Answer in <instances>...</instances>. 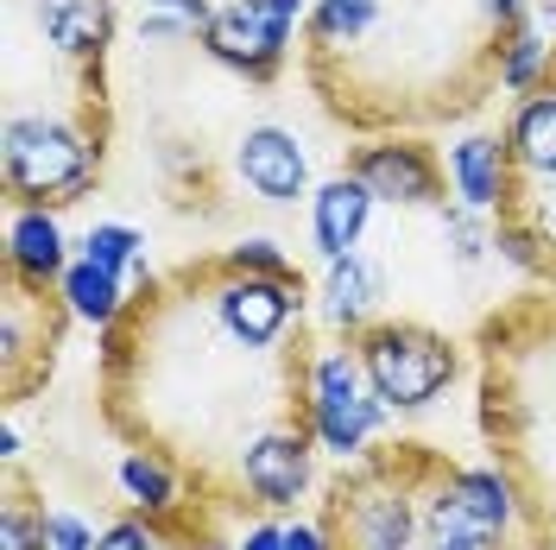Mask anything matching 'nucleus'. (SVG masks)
I'll return each instance as SVG.
<instances>
[{
    "label": "nucleus",
    "instance_id": "nucleus-1",
    "mask_svg": "<svg viewBox=\"0 0 556 550\" xmlns=\"http://www.w3.org/2000/svg\"><path fill=\"white\" fill-rule=\"evenodd\" d=\"M538 0H311L298 64L348 134H430L506 96V51Z\"/></svg>",
    "mask_w": 556,
    "mask_h": 550
},
{
    "label": "nucleus",
    "instance_id": "nucleus-2",
    "mask_svg": "<svg viewBox=\"0 0 556 550\" xmlns=\"http://www.w3.org/2000/svg\"><path fill=\"white\" fill-rule=\"evenodd\" d=\"M114 0H7L0 190L13 209H70L108 172Z\"/></svg>",
    "mask_w": 556,
    "mask_h": 550
},
{
    "label": "nucleus",
    "instance_id": "nucleus-3",
    "mask_svg": "<svg viewBox=\"0 0 556 550\" xmlns=\"http://www.w3.org/2000/svg\"><path fill=\"white\" fill-rule=\"evenodd\" d=\"M500 146H506V190L493 209V247L525 278L556 285V51L544 76L513 96Z\"/></svg>",
    "mask_w": 556,
    "mask_h": 550
},
{
    "label": "nucleus",
    "instance_id": "nucleus-4",
    "mask_svg": "<svg viewBox=\"0 0 556 550\" xmlns=\"http://www.w3.org/2000/svg\"><path fill=\"white\" fill-rule=\"evenodd\" d=\"M348 342H354L361 367H367V386L380 392L386 412H424L462 374V348L443 329L417 323V316H380V323L354 329Z\"/></svg>",
    "mask_w": 556,
    "mask_h": 550
},
{
    "label": "nucleus",
    "instance_id": "nucleus-5",
    "mask_svg": "<svg viewBox=\"0 0 556 550\" xmlns=\"http://www.w3.org/2000/svg\"><path fill=\"white\" fill-rule=\"evenodd\" d=\"M70 316L76 310L64 304V291L7 273V304H0V392H7V405H26L33 392H45Z\"/></svg>",
    "mask_w": 556,
    "mask_h": 550
},
{
    "label": "nucleus",
    "instance_id": "nucleus-6",
    "mask_svg": "<svg viewBox=\"0 0 556 550\" xmlns=\"http://www.w3.org/2000/svg\"><path fill=\"white\" fill-rule=\"evenodd\" d=\"M304 13H311V0H222L197 45L222 70H235L241 83L273 89L278 76H285L291 33L304 26Z\"/></svg>",
    "mask_w": 556,
    "mask_h": 550
},
{
    "label": "nucleus",
    "instance_id": "nucleus-7",
    "mask_svg": "<svg viewBox=\"0 0 556 550\" xmlns=\"http://www.w3.org/2000/svg\"><path fill=\"white\" fill-rule=\"evenodd\" d=\"M311 412H316V443L329 455H342V462H361L367 443L380 437L386 405H380V392L367 386V367H361L354 342H336L316 354Z\"/></svg>",
    "mask_w": 556,
    "mask_h": 550
},
{
    "label": "nucleus",
    "instance_id": "nucleus-8",
    "mask_svg": "<svg viewBox=\"0 0 556 550\" xmlns=\"http://www.w3.org/2000/svg\"><path fill=\"white\" fill-rule=\"evenodd\" d=\"M367 190L374 203H392V209H450V172L437 159V146L424 134H380V139H361L348 146V165Z\"/></svg>",
    "mask_w": 556,
    "mask_h": 550
},
{
    "label": "nucleus",
    "instance_id": "nucleus-9",
    "mask_svg": "<svg viewBox=\"0 0 556 550\" xmlns=\"http://www.w3.org/2000/svg\"><path fill=\"white\" fill-rule=\"evenodd\" d=\"M235 177L273 209H291L298 197H316L304 139L285 134V127H273V121H260V127H247V134L235 139Z\"/></svg>",
    "mask_w": 556,
    "mask_h": 550
},
{
    "label": "nucleus",
    "instance_id": "nucleus-10",
    "mask_svg": "<svg viewBox=\"0 0 556 550\" xmlns=\"http://www.w3.org/2000/svg\"><path fill=\"white\" fill-rule=\"evenodd\" d=\"M367 222H374V190H367L354 172H336L311 197V241H316L323 260H348V253H361Z\"/></svg>",
    "mask_w": 556,
    "mask_h": 550
},
{
    "label": "nucleus",
    "instance_id": "nucleus-11",
    "mask_svg": "<svg viewBox=\"0 0 556 550\" xmlns=\"http://www.w3.org/2000/svg\"><path fill=\"white\" fill-rule=\"evenodd\" d=\"M386 298H392V273H386L374 253L329 260V273H323V310H329V323H336L342 336L367 329V323H380Z\"/></svg>",
    "mask_w": 556,
    "mask_h": 550
},
{
    "label": "nucleus",
    "instance_id": "nucleus-12",
    "mask_svg": "<svg viewBox=\"0 0 556 550\" xmlns=\"http://www.w3.org/2000/svg\"><path fill=\"white\" fill-rule=\"evenodd\" d=\"M7 273L33 278V285H64V235L51 222V209H13L7 222Z\"/></svg>",
    "mask_w": 556,
    "mask_h": 550
},
{
    "label": "nucleus",
    "instance_id": "nucleus-13",
    "mask_svg": "<svg viewBox=\"0 0 556 550\" xmlns=\"http://www.w3.org/2000/svg\"><path fill=\"white\" fill-rule=\"evenodd\" d=\"M450 184H455V197H462V209L493 215V209H500V190H506V146H500V134L455 139L450 146Z\"/></svg>",
    "mask_w": 556,
    "mask_h": 550
},
{
    "label": "nucleus",
    "instance_id": "nucleus-14",
    "mask_svg": "<svg viewBox=\"0 0 556 550\" xmlns=\"http://www.w3.org/2000/svg\"><path fill=\"white\" fill-rule=\"evenodd\" d=\"M121 487H127V507H134L139 518H159V513H172V507L190 500L184 475H177L165 455H146V449H127V462H121Z\"/></svg>",
    "mask_w": 556,
    "mask_h": 550
},
{
    "label": "nucleus",
    "instance_id": "nucleus-15",
    "mask_svg": "<svg viewBox=\"0 0 556 550\" xmlns=\"http://www.w3.org/2000/svg\"><path fill=\"white\" fill-rule=\"evenodd\" d=\"M45 500H33V482L20 462H7V507H0V550H51L45 545Z\"/></svg>",
    "mask_w": 556,
    "mask_h": 550
},
{
    "label": "nucleus",
    "instance_id": "nucleus-16",
    "mask_svg": "<svg viewBox=\"0 0 556 550\" xmlns=\"http://www.w3.org/2000/svg\"><path fill=\"white\" fill-rule=\"evenodd\" d=\"M58 291H64V304L76 310L83 323H102V329L114 323V316H121V310H127V291H121V278L102 273V266H89V260H76V266L64 273V285H58Z\"/></svg>",
    "mask_w": 556,
    "mask_h": 550
},
{
    "label": "nucleus",
    "instance_id": "nucleus-17",
    "mask_svg": "<svg viewBox=\"0 0 556 550\" xmlns=\"http://www.w3.org/2000/svg\"><path fill=\"white\" fill-rule=\"evenodd\" d=\"M83 260L102 266V273H114V278L127 273V266L146 278V235L127 228V222H96V228L83 235Z\"/></svg>",
    "mask_w": 556,
    "mask_h": 550
},
{
    "label": "nucleus",
    "instance_id": "nucleus-18",
    "mask_svg": "<svg viewBox=\"0 0 556 550\" xmlns=\"http://www.w3.org/2000/svg\"><path fill=\"white\" fill-rule=\"evenodd\" d=\"M228 260L241 266V273H260V278H304V266L273 241V235H247V241L228 247Z\"/></svg>",
    "mask_w": 556,
    "mask_h": 550
},
{
    "label": "nucleus",
    "instance_id": "nucleus-19",
    "mask_svg": "<svg viewBox=\"0 0 556 550\" xmlns=\"http://www.w3.org/2000/svg\"><path fill=\"white\" fill-rule=\"evenodd\" d=\"M443 235H450L455 266H481L486 247H493V228L481 222V209H443Z\"/></svg>",
    "mask_w": 556,
    "mask_h": 550
},
{
    "label": "nucleus",
    "instance_id": "nucleus-20",
    "mask_svg": "<svg viewBox=\"0 0 556 550\" xmlns=\"http://www.w3.org/2000/svg\"><path fill=\"white\" fill-rule=\"evenodd\" d=\"M102 532H89V518H76L70 507H51L45 513V545L51 550H96Z\"/></svg>",
    "mask_w": 556,
    "mask_h": 550
},
{
    "label": "nucleus",
    "instance_id": "nucleus-21",
    "mask_svg": "<svg viewBox=\"0 0 556 550\" xmlns=\"http://www.w3.org/2000/svg\"><path fill=\"white\" fill-rule=\"evenodd\" d=\"M96 550H165V538H159L139 513H121L102 538H96Z\"/></svg>",
    "mask_w": 556,
    "mask_h": 550
},
{
    "label": "nucleus",
    "instance_id": "nucleus-22",
    "mask_svg": "<svg viewBox=\"0 0 556 550\" xmlns=\"http://www.w3.org/2000/svg\"><path fill=\"white\" fill-rule=\"evenodd\" d=\"M285 550H329V538H323V525H285Z\"/></svg>",
    "mask_w": 556,
    "mask_h": 550
},
{
    "label": "nucleus",
    "instance_id": "nucleus-23",
    "mask_svg": "<svg viewBox=\"0 0 556 550\" xmlns=\"http://www.w3.org/2000/svg\"><path fill=\"white\" fill-rule=\"evenodd\" d=\"M235 550H285V525H247V538Z\"/></svg>",
    "mask_w": 556,
    "mask_h": 550
}]
</instances>
